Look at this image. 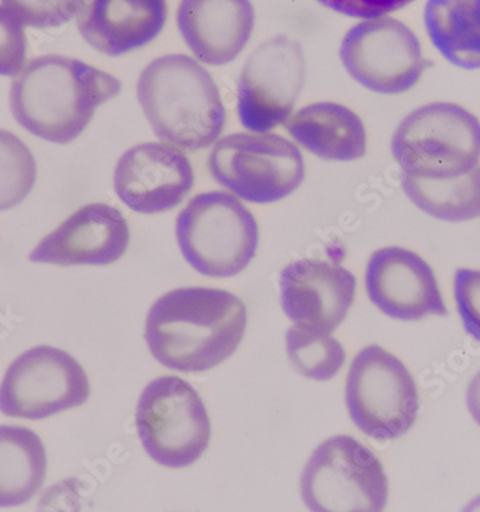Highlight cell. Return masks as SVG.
<instances>
[{"label": "cell", "instance_id": "1", "mask_svg": "<svg viewBox=\"0 0 480 512\" xmlns=\"http://www.w3.org/2000/svg\"><path fill=\"white\" fill-rule=\"evenodd\" d=\"M248 311L240 298L218 288H179L150 308L146 341L167 369L205 373L238 350Z\"/></svg>", "mask_w": 480, "mask_h": 512}, {"label": "cell", "instance_id": "2", "mask_svg": "<svg viewBox=\"0 0 480 512\" xmlns=\"http://www.w3.org/2000/svg\"><path fill=\"white\" fill-rule=\"evenodd\" d=\"M121 93L114 75L80 59H32L13 81V117L29 133L55 144L77 140L95 111Z\"/></svg>", "mask_w": 480, "mask_h": 512}, {"label": "cell", "instance_id": "3", "mask_svg": "<svg viewBox=\"0 0 480 512\" xmlns=\"http://www.w3.org/2000/svg\"><path fill=\"white\" fill-rule=\"evenodd\" d=\"M138 103L160 140L187 152L212 146L226 126V108L215 78L195 58L164 55L137 82Z\"/></svg>", "mask_w": 480, "mask_h": 512}, {"label": "cell", "instance_id": "4", "mask_svg": "<svg viewBox=\"0 0 480 512\" xmlns=\"http://www.w3.org/2000/svg\"><path fill=\"white\" fill-rule=\"evenodd\" d=\"M187 264L210 278L240 274L255 258L259 226L251 210L228 192L199 193L176 219Z\"/></svg>", "mask_w": 480, "mask_h": 512}, {"label": "cell", "instance_id": "5", "mask_svg": "<svg viewBox=\"0 0 480 512\" xmlns=\"http://www.w3.org/2000/svg\"><path fill=\"white\" fill-rule=\"evenodd\" d=\"M391 153L409 175L424 179L465 175L480 162L479 118L455 103L422 105L394 131Z\"/></svg>", "mask_w": 480, "mask_h": 512}, {"label": "cell", "instance_id": "6", "mask_svg": "<svg viewBox=\"0 0 480 512\" xmlns=\"http://www.w3.org/2000/svg\"><path fill=\"white\" fill-rule=\"evenodd\" d=\"M209 172L245 202L268 205L288 198L304 182L305 162L292 141L269 133H235L216 141Z\"/></svg>", "mask_w": 480, "mask_h": 512}, {"label": "cell", "instance_id": "7", "mask_svg": "<svg viewBox=\"0 0 480 512\" xmlns=\"http://www.w3.org/2000/svg\"><path fill=\"white\" fill-rule=\"evenodd\" d=\"M301 494L315 512H378L389 500V479L380 459L363 443L335 436L309 458Z\"/></svg>", "mask_w": 480, "mask_h": 512}, {"label": "cell", "instance_id": "8", "mask_svg": "<svg viewBox=\"0 0 480 512\" xmlns=\"http://www.w3.org/2000/svg\"><path fill=\"white\" fill-rule=\"evenodd\" d=\"M345 402L355 426L377 441L406 435L420 409L419 392L409 369L376 344L361 350L351 363Z\"/></svg>", "mask_w": 480, "mask_h": 512}, {"label": "cell", "instance_id": "9", "mask_svg": "<svg viewBox=\"0 0 480 512\" xmlns=\"http://www.w3.org/2000/svg\"><path fill=\"white\" fill-rule=\"evenodd\" d=\"M136 425L147 454L167 468L193 465L209 448L212 426L205 403L192 384L177 376L160 377L144 389Z\"/></svg>", "mask_w": 480, "mask_h": 512}, {"label": "cell", "instance_id": "10", "mask_svg": "<svg viewBox=\"0 0 480 512\" xmlns=\"http://www.w3.org/2000/svg\"><path fill=\"white\" fill-rule=\"evenodd\" d=\"M91 387L80 363L51 346L25 351L0 384V412L9 418L42 420L84 405Z\"/></svg>", "mask_w": 480, "mask_h": 512}, {"label": "cell", "instance_id": "11", "mask_svg": "<svg viewBox=\"0 0 480 512\" xmlns=\"http://www.w3.org/2000/svg\"><path fill=\"white\" fill-rule=\"evenodd\" d=\"M340 58L353 80L384 95L412 90L426 70L419 38L390 16L353 26L341 42Z\"/></svg>", "mask_w": 480, "mask_h": 512}, {"label": "cell", "instance_id": "12", "mask_svg": "<svg viewBox=\"0 0 480 512\" xmlns=\"http://www.w3.org/2000/svg\"><path fill=\"white\" fill-rule=\"evenodd\" d=\"M305 72L301 45L288 36H275L253 49L238 81L242 126L265 133L285 124L304 87Z\"/></svg>", "mask_w": 480, "mask_h": 512}, {"label": "cell", "instance_id": "13", "mask_svg": "<svg viewBox=\"0 0 480 512\" xmlns=\"http://www.w3.org/2000/svg\"><path fill=\"white\" fill-rule=\"evenodd\" d=\"M195 185V170L182 149L169 143H143L118 160L114 189L128 208L156 215L177 208Z\"/></svg>", "mask_w": 480, "mask_h": 512}, {"label": "cell", "instance_id": "14", "mask_svg": "<svg viewBox=\"0 0 480 512\" xmlns=\"http://www.w3.org/2000/svg\"><path fill=\"white\" fill-rule=\"evenodd\" d=\"M366 288L371 303L394 320L447 315L435 272L409 249L387 246L374 252L367 264Z\"/></svg>", "mask_w": 480, "mask_h": 512}, {"label": "cell", "instance_id": "15", "mask_svg": "<svg viewBox=\"0 0 480 512\" xmlns=\"http://www.w3.org/2000/svg\"><path fill=\"white\" fill-rule=\"evenodd\" d=\"M279 287L282 308L295 326L332 334L353 307L357 280L341 265L299 259L282 269Z\"/></svg>", "mask_w": 480, "mask_h": 512}, {"label": "cell", "instance_id": "16", "mask_svg": "<svg viewBox=\"0 0 480 512\" xmlns=\"http://www.w3.org/2000/svg\"><path fill=\"white\" fill-rule=\"evenodd\" d=\"M128 245L130 226L123 213L107 203H91L45 236L29 259L59 267H104L123 258Z\"/></svg>", "mask_w": 480, "mask_h": 512}, {"label": "cell", "instance_id": "17", "mask_svg": "<svg viewBox=\"0 0 480 512\" xmlns=\"http://www.w3.org/2000/svg\"><path fill=\"white\" fill-rule=\"evenodd\" d=\"M177 26L195 58L210 67L229 64L255 29L251 0H182Z\"/></svg>", "mask_w": 480, "mask_h": 512}, {"label": "cell", "instance_id": "18", "mask_svg": "<svg viewBox=\"0 0 480 512\" xmlns=\"http://www.w3.org/2000/svg\"><path fill=\"white\" fill-rule=\"evenodd\" d=\"M166 22L167 0H91L78 29L101 54L121 57L153 42Z\"/></svg>", "mask_w": 480, "mask_h": 512}, {"label": "cell", "instance_id": "19", "mask_svg": "<svg viewBox=\"0 0 480 512\" xmlns=\"http://www.w3.org/2000/svg\"><path fill=\"white\" fill-rule=\"evenodd\" d=\"M284 126L302 149L327 162H354L366 156L363 120L343 104H309L292 114Z\"/></svg>", "mask_w": 480, "mask_h": 512}, {"label": "cell", "instance_id": "20", "mask_svg": "<svg viewBox=\"0 0 480 512\" xmlns=\"http://www.w3.org/2000/svg\"><path fill=\"white\" fill-rule=\"evenodd\" d=\"M424 26L437 51L463 70L480 68V0H427Z\"/></svg>", "mask_w": 480, "mask_h": 512}, {"label": "cell", "instance_id": "21", "mask_svg": "<svg viewBox=\"0 0 480 512\" xmlns=\"http://www.w3.org/2000/svg\"><path fill=\"white\" fill-rule=\"evenodd\" d=\"M46 477L41 438L22 426H0V508L19 507L34 498Z\"/></svg>", "mask_w": 480, "mask_h": 512}, {"label": "cell", "instance_id": "22", "mask_svg": "<svg viewBox=\"0 0 480 512\" xmlns=\"http://www.w3.org/2000/svg\"><path fill=\"white\" fill-rule=\"evenodd\" d=\"M401 187L416 208L439 221L480 218V166L449 179H424L403 173Z\"/></svg>", "mask_w": 480, "mask_h": 512}, {"label": "cell", "instance_id": "23", "mask_svg": "<svg viewBox=\"0 0 480 512\" xmlns=\"http://www.w3.org/2000/svg\"><path fill=\"white\" fill-rule=\"evenodd\" d=\"M286 353L302 376L327 382L345 363V350L331 334L292 326L286 333Z\"/></svg>", "mask_w": 480, "mask_h": 512}, {"label": "cell", "instance_id": "24", "mask_svg": "<svg viewBox=\"0 0 480 512\" xmlns=\"http://www.w3.org/2000/svg\"><path fill=\"white\" fill-rule=\"evenodd\" d=\"M38 176L34 154L16 134L0 128V212L21 205Z\"/></svg>", "mask_w": 480, "mask_h": 512}, {"label": "cell", "instance_id": "25", "mask_svg": "<svg viewBox=\"0 0 480 512\" xmlns=\"http://www.w3.org/2000/svg\"><path fill=\"white\" fill-rule=\"evenodd\" d=\"M25 26L36 29L57 28L80 15L85 0H2Z\"/></svg>", "mask_w": 480, "mask_h": 512}, {"label": "cell", "instance_id": "26", "mask_svg": "<svg viewBox=\"0 0 480 512\" xmlns=\"http://www.w3.org/2000/svg\"><path fill=\"white\" fill-rule=\"evenodd\" d=\"M28 55L25 25L6 6H0V75L15 77Z\"/></svg>", "mask_w": 480, "mask_h": 512}, {"label": "cell", "instance_id": "27", "mask_svg": "<svg viewBox=\"0 0 480 512\" xmlns=\"http://www.w3.org/2000/svg\"><path fill=\"white\" fill-rule=\"evenodd\" d=\"M455 300L466 331L480 341V271L460 268L455 274Z\"/></svg>", "mask_w": 480, "mask_h": 512}, {"label": "cell", "instance_id": "28", "mask_svg": "<svg viewBox=\"0 0 480 512\" xmlns=\"http://www.w3.org/2000/svg\"><path fill=\"white\" fill-rule=\"evenodd\" d=\"M322 6L351 18L373 19L399 11L414 0H318Z\"/></svg>", "mask_w": 480, "mask_h": 512}, {"label": "cell", "instance_id": "29", "mask_svg": "<svg viewBox=\"0 0 480 512\" xmlns=\"http://www.w3.org/2000/svg\"><path fill=\"white\" fill-rule=\"evenodd\" d=\"M468 409L472 418L480 426V372L476 373L473 377L472 382L469 383L468 395Z\"/></svg>", "mask_w": 480, "mask_h": 512}]
</instances>
